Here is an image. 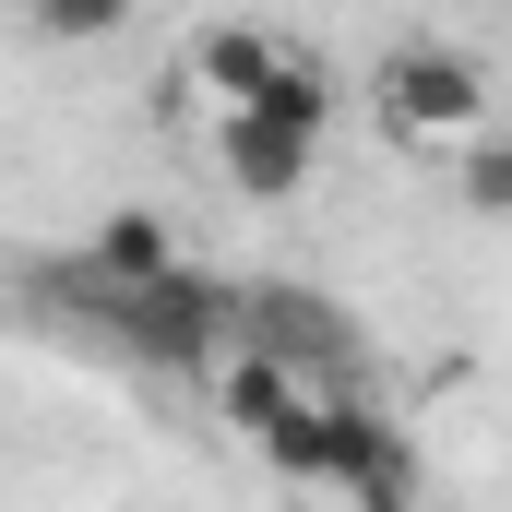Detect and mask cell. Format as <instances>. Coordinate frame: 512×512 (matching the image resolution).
<instances>
[{"mask_svg": "<svg viewBox=\"0 0 512 512\" xmlns=\"http://www.w3.org/2000/svg\"><path fill=\"white\" fill-rule=\"evenodd\" d=\"M72 298H84V322L143 358V370H227L239 346H251V298L227 286V274H203V262H179V274H155V286H108V274H84L72 262Z\"/></svg>", "mask_w": 512, "mask_h": 512, "instance_id": "1", "label": "cell"}, {"mask_svg": "<svg viewBox=\"0 0 512 512\" xmlns=\"http://www.w3.org/2000/svg\"><path fill=\"white\" fill-rule=\"evenodd\" d=\"M370 108H382L393 143H477V131H501L489 120V60L477 48H441V36H417V48H393L382 72H370Z\"/></svg>", "mask_w": 512, "mask_h": 512, "instance_id": "2", "label": "cell"}, {"mask_svg": "<svg viewBox=\"0 0 512 512\" xmlns=\"http://www.w3.org/2000/svg\"><path fill=\"white\" fill-rule=\"evenodd\" d=\"M251 346L286 358L298 382H346V370H358V322H346V298H322V286H251Z\"/></svg>", "mask_w": 512, "mask_h": 512, "instance_id": "3", "label": "cell"}, {"mask_svg": "<svg viewBox=\"0 0 512 512\" xmlns=\"http://www.w3.org/2000/svg\"><path fill=\"white\" fill-rule=\"evenodd\" d=\"M215 167H227L239 203H298L310 167H322V143L286 131V120H262V108H227V120H215Z\"/></svg>", "mask_w": 512, "mask_h": 512, "instance_id": "4", "label": "cell"}, {"mask_svg": "<svg viewBox=\"0 0 512 512\" xmlns=\"http://www.w3.org/2000/svg\"><path fill=\"white\" fill-rule=\"evenodd\" d=\"M286 60H298V48H286L274 24H203V36H191V84L215 96V120H227V108H262V96L286 84Z\"/></svg>", "mask_w": 512, "mask_h": 512, "instance_id": "5", "label": "cell"}, {"mask_svg": "<svg viewBox=\"0 0 512 512\" xmlns=\"http://www.w3.org/2000/svg\"><path fill=\"white\" fill-rule=\"evenodd\" d=\"M84 274H108V286H155V274H179V239H167V215H155V203H120V215H96V227H84Z\"/></svg>", "mask_w": 512, "mask_h": 512, "instance_id": "6", "label": "cell"}, {"mask_svg": "<svg viewBox=\"0 0 512 512\" xmlns=\"http://www.w3.org/2000/svg\"><path fill=\"white\" fill-rule=\"evenodd\" d=\"M251 453L274 465V477H286V489H334V393H310L298 417H274Z\"/></svg>", "mask_w": 512, "mask_h": 512, "instance_id": "7", "label": "cell"}, {"mask_svg": "<svg viewBox=\"0 0 512 512\" xmlns=\"http://www.w3.org/2000/svg\"><path fill=\"white\" fill-rule=\"evenodd\" d=\"M453 191H465L477 227H512V131H477V143L453 155Z\"/></svg>", "mask_w": 512, "mask_h": 512, "instance_id": "8", "label": "cell"}, {"mask_svg": "<svg viewBox=\"0 0 512 512\" xmlns=\"http://www.w3.org/2000/svg\"><path fill=\"white\" fill-rule=\"evenodd\" d=\"M131 0H24V36H48V48H84V36H120Z\"/></svg>", "mask_w": 512, "mask_h": 512, "instance_id": "9", "label": "cell"}, {"mask_svg": "<svg viewBox=\"0 0 512 512\" xmlns=\"http://www.w3.org/2000/svg\"><path fill=\"white\" fill-rule=\"evenodd\" d=\"M346 501H358V512H417V453H405V429H393L382 453L346 477Z\"/></svg>", "mask_w": 512, "mask_h": 512, "instance_id": "10", "label": "cell"}]
</instances>
